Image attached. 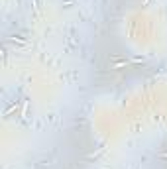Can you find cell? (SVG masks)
Returning <instances> with one entry per match:
<instances>
[{"label": "cell", "mask_w": 167, "mask_h": 169, "mask_svg": "<svg viewBox=\"0 0 167 169\" xmlns=\"http://www.w3.org/2000/svg\"><path fill=\"white\" fill-rule=\"evenodd\" d=\"M163 155H165V157H167V153H163Z\"/></svg>", "instance_id": "6da1fadb"}]
</instances>
